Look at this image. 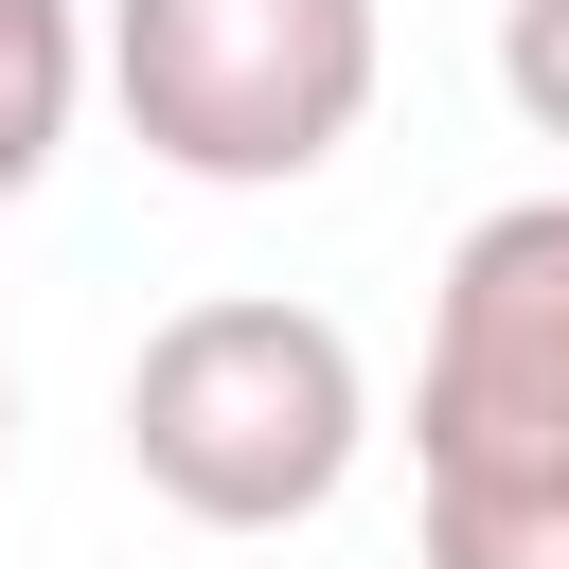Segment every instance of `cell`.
Masks as SVG:
<instances>
[{"mask_svg": "<svg viewBox=\"0 0 569 569\" xmlns=\"http://www.w3.org/2000/svg\"><path fill=\"white\" fill-rule=\"evenodd\" d=\"M373 0H107V89L142 124V160L213 178V196H284L373 124Z\"/></svg>", "mask_w": 569, "mask_h": 569, "instance_id": "2", "label": "cell"}, {"mask_svg": "<svg viewBox=\"0 0 569 569\" xmlns=\"http://www.w3.org/2000/svg\"><path fill=\"white\" fill-rule=\"evenodd\" d=\"M0 427H18V373H0Z\"/></svg>", "mask_w": 569, "mask_h": 569, "instance_id": "7", "label": "cell"}, {"mask_svg": "<svg viewBox=\"0 0 569 569\" xmlns=\"http://www.w3.org/2000/svg\"><path fill=\"white\" fill-rule=\"evenodd\" d=\"M356 445H373V373L320 302L231 284V302H178L124 356V462L196 533H302L356 480Z\"/></svg>", "mask_w": 569, "mask_h": 569, "instance_id": "1", "label": "cell"}, {"mask_svg": "<svg viewBox=\"0 0 569 569\" xmlns=\"http://www.w3.org/2000/svg\"><path fill=\"white\" fill-rule=\"evenodd\" d=\"M89 18L71 0H0V196H36L53 178V142H71V107H89Z\"/></svg>", "mask_w": 569, "mask_h": 569, "instance_id": "4", "label": "cell"}, {"mask_svg": "<svg viewBox=\"0 0 569 569\" xmlns=\"http://www.w3.org/2000/svg\"><path fill=\"white\" fill-rule=\"evenodd\" d=\"M427 569H569V480H427Z\"/></svg>", "mask_w": 569, "mask_h": 569, "instance_id": "5", "label": "cell"}, {"mask_svg": "<svg viewBox=\"0 0 569 569\" xmlns=\"http://www.w3.org/2000/svg\"><path fill=\"white\" fill-rule=\"evenodd\" d=\"M409 462L427 480H569V196H498L445 249Z\"/></svg>", "mask_w": 569, "mask_h": 569, "instance_id": "3", "label": "cell"}, {"mask_svg": "<svg viewBox=\"0 0 569 569\" xmlns=\"http://www.w3.org/2000/svg\"><path fill=\"white\" fill-rule=\"evenodd\" d=\"M498 89L533 142H569V0H498Z\"/></svg>", "mask_w": 569, "mask_h": 569, "instance_id": "6", "label": "cell"}]
</instances>
